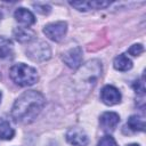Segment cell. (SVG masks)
I'll return each instance as SVG.
<instances>
[{
  "label": "cell",
  "mask_w": 146,
  "mask_h": 146,
  "mask_svg": "<svg viewBox=\"0 0 146 146\" xmlns=\"http://www.w3.org/2000/svg\"><path fill=\"white\" fill-rule=\"evenodd\" d=\"M9 76L16 84L21 87L33 86L38 81L36 70L24 63H18L13 65L9 70Z\"/></svg>",
  "instance_id": "cell-2"
},
{
  "label": "cell",
  "mask_w": 146,
  "mask_h": 146,
  "mask_svg": "<svg viewBox=\"0 0 146 146\" xmlns=\"http://www.w3.org/2000/svg\"><path fill=\"white\" fill-rule=\"evenodd\" d=\"M1 97H2V95H1V91H0V103H1Z\"/></svg>",
  "instance_id": "cell-21"
},
{
  "label": "cell",
  "mask_w": 146,
  "mask_h": 146,
  "mask_svg": "<svg viewBox=\"0 0 146 146\" xmlns=\"http://www.w3.org/2000/svg\"><path fill=\"white\" fill-rule=\"evenodd\" d=\"M127 146H139V145H137V144H130V145H127Z\"/></svg>",
  "instance_id": "cell-20"
},
{
  "label": "cell",
  "mask_w": 146,
  "mask_h": 146,
  "mask_svg": "<svg viewBox=\"0 0 146 146\" xmlns=\"http://www.w3.org/2000/svg\"><path fill=\"white\" fill-rule=\"evenodd\" d=\"M100 100L105 105L113 106L121 102V94L115 87L107 84L100 91Z\"/></svg>",
  "instance_id": "cell-5"
},
{
  "label": "cell",
  "mask_w": 146,
  "mask_h": 146,
  "mask_svg": "<svg viewBox=\"0 0 146 146\" xmlns=\"http://www.w3.org/2000/svg\"><path fill=\"white\" fill-rule=\"evenodd\" d=\"M119 122H120V116L115 112H105L100 115V119H99L100 128L105 132L113 131L119 124Z\"/></svg>",
  "instance_id": "cell-7"
},
{
  "label": "cell",
  "mask_w": 146,
  "mask_h": 146,
  "mask_svg": "<svg viewBox=\"0 0 146 146\" xmlns=\"http://www.w3.org/2000/svg\"><path fill=\"white\" fill-rule=\"evenodd\" d=\"M14 16H15V19L18 23H21L22 25H24L25 27L31 26V25H33L35 23L34 15L30 10H27L25 8H17L15 10V13H14Z\"/></svg>",
  "instance_id": "cell-10"
},
{
  "label": "cell",
  "mask_w": 146,
  "mask_h": 146,
  "mask_svg": "<svg viewBox=\"0 0 146 146\" xmlns=\"http://www.w3.org/2000/svg\"><path fill=\"white\" fill-rule=\"evenodd\" d=\"M67 31V23L64 21H58L54 23H49L43 27V33L47 38L55 42H59Z\"/></svg>",
  "instance_id": "cell-4"
},
{
  "label": "cell",
  "mask_w": 146,
  "mask_h": 146,
  "mask_svg": "<svg viewBox=\"0 0 146 146\" xmlns=\"http://www.w3.org/2000/svg\"><path fill=\"white\" fill-rule=\"evenodd\" d=\"M128 52H129L130 55H132V56H139L140 54L144 52V47H143V44H140V43L132 44V46L128 49Z\"/></svg>",
  "instance_id": "cell-18"
},
{
  "label": "cell",
  "mask_w": 146,
  "mask_h": 146,
  "mask_svg": "<svg viewBox=\"0 0 146 146\" xmlns=\"http://www.w3.org/2000/svg\"><path fill=\"white\" fill-rule=\"evenodd\" d=\"M26 56L34 62H43L50 58L51 49L49 44L42 40L32 42L26 49Z\"/></svg>",
  "instance_id": "cell-3"
},
{
  "label": "cell",
  "mask_w": 146,
  "mask_h": 146,
  "mask_svg": "<svg viewBox=\"0 0 146 146\" xmlns=\"http://www.w3.org/2000/svg\"><path fill=\"white\" fill-rule=\"evenodd\" d=\"M133 88H135V90H136L137 94L144 96V94H145V86H144L143 80H141V81H136V82L133 83Z\"/></svg>",
  "instance_id": "cell-19"
},
{
  "label": "cell",
  "mask_w": 146,
  "mask_h": 146,
  "mask_svg": "<svg viewBox=\"0 0 146 146\" xmlns=\"http://www.w3.org/2000/svg\"><path fill=\"white\" fill-rule=\"evenodd\" d=\"M113 66H114V68L117 70V71L125 72V71H129V70L132 67V62H131L130 58H128L124 54H121V55H119V56H116V57L114 58Z\"/></svg>",
  "instance_id": "cell-12"
},
{
  "label": "cell",
  "mask_w": 146,
  "mask_h": 146,
  "mask_svg": "<svg viewBox=\"0 0 146 146\" xmlns=\"http://www.w3.org/2000/svg\"><path fill=\"white\" fill-rule=\"evenodd\" d=\"M128 127L133 131H144L145 130V121L140 116L131 115L128 119Z\"/></svg>",
  "instance_id": "cell-14"
},
{
  "label": "cell",
  "mask_w": 146,
  "mask_h": 146,
  "mask_svg": "<svg viewBox=\"0 0 146 146\" xmlns=\"http://www.w3.org/2000/svg\"><path fill=\"white\" fill-rule=\"evenodd\" d=\"M33 6H34L35 10H36L38 13L42 14V15H48V14L51 11L50 6H48V5H46V3H33Z\"/></svg>",
  "instance_id": "cell-17"
},
{
  "label": "cell",
  "mask_w": 146,
  "mask_h": 146,
  "mask_svg": "<svg viewBox=\"0 0 146 146\" xmlns=\"http://www.w3.org/2000/svg\"><path fill=\"white\" fill-rule=\"evenodd\" d=\"M15 39L21 43H29L35 38V33L29 27H15L13 31Z\"/></svg>",
  "instance_id": "cell-11"
},
{
  "label": "cell",
  "mask_w": 146,
  "mask_h": 146,
  "mask_svg": "<svg viewBox=\"0 0 146 146\" xmlns=\"http://www.w3.org/2000/svg\"><path fill=\"white\" fill-rule=\"evenodd\" d=\"M66 139L73 146H87L89 144V138L86 132L78 128L70 129L66 133Z\"/></svg>",
  "instance_id": "cell-8"
},
{
  "label": "cell",
  "mask_w": 146,
  "mask_h": 146,
  "mask_svg": "<svg viewBox=\"0 0 146 146\" xmlns=\"http://www.w3.org/2000/svg\"><path fill=\"white\" fill-rule=\"evenodd\" d=\"M14 54L13 43L9 39L5 36H0V58H9Z\"/></svg>",
  "instance_id": "cell-13"
},
{
  "label": "cell",
  "mask_w": 146,
  "mask_h": 146,
  "mask_svg": "<svg viewBox=\"0 0 146 146\" xmlns=\"http://www.w3.org/2000/svg\"><path fill=\"white\" fill-rule=\"evenodd\" d=\"M63 60L64 63L73 70H76L78 67H80L81 63H82V50L80 47H73L71 49H68L64 56H63Z\"/></svg>",
  "instance_id": "cell-6"
},
{
  "label": "cell",
  "mask_w": 146,
  "mask_h": 146,
  "mask_svg": "<svg viewBox=\"0 0 146 146\" xmlns=\"http://www.w3.org/2000/svg\"><path fill=\"white\" fill-rule=\"evenodd\" d=\"M70 5L79 11H88L90 9H102L111 3L107 1H71Z\"/></svg>",
  "instance_id": "cell-9"
},
{
  "label": "cell",
  "mask_w": 146,
  "mask_h": 146,
  "mask_svg": "<svg viewBox=\"0 0 146 146\" xmlns=\"http://www.w3.org/2000/svg\"><path fill=\"white\" fill-rule=\"evenodd\" d=\"M97 146H117L115 139L112 136H104L99 141Z\"/></svg>",
  "instance_id": "cell-16"
},
{
  "label": "cell",
  "mask_w": 146,
  "mask_h": 146,
  "mask_svg": "<svg viewBox=\"0 0 146 146\" xmlns=\"http://www.w3.org/2000/svg\"><path fill=\"white\" fill-rule=\"evenodd\" d=\"M14 135L15 131L8 122H0V139L10 140L14 137Z\"/></svg>",
  "instance_id": "cell-15"
},
{
  "label": "cell",
  "mask_w": 146,
  "mask_h": 146,
  "mask_svg": "<svg viewBox=\"0 0 146 146\" xmlns=\"http://www.w3.org/2000/svg\"><path fill=\"white\" fill-rule=\"evenodd\" d=\"M46 99L39 91H25L15 100L11 108V116L15 122L31 123L40 114Z\"/></svg>",
  "instance_id": "cell-1"
},
{
  "label": "cell",
  "mask_w": 146,
  "mask_h": 146,
  "mask_svg": "<svg viewBox=\"0 0 146 146\" xmlns=\"http://www.w3.org/2000/svg\"><path fill=\"white\" fill-rule=\"evenodd\" d=\"M0 18H1V15H0Z\"/></svg>",
  "instance_id": "cell-22"
}]
</instances>
